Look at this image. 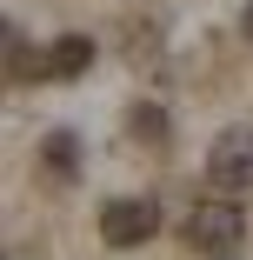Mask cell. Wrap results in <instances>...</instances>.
<instances>
[{"label":"cell","instance_id":"cell-1","mask_svg":"<svg viewBox=\"0 0 253 260\" xmlns=\"http://www.w3.org/2000/svg\"><path fill=\"white\" fill-rule=\"evenodd\" d=\"M240 240H246L240 193H213V200H200L193 214H187V247H200V253H233Z\"/></svg>","mask_w":253,"mask_h":260},{"label":"cell","instance_id":"cell-2","mask_svg":"<svg viewBox=\"0 0 253 260\" xmlns=\"http://www.w3.org/2000/svg\"><path fill=\"white\" fill-rule=\"evenodd\" d=\"M207 180H213V193H246L253 187V127H227L207 147Z\"/></svg>","mask_w":253,"mask_h":260},{"label":"cell","instance_id":"cell-3","mask_svg":"<svg viewBox=\"0 0 253 260\" xmlns=\"http://www.w3.org/2000/svg\"><path fill=\"white\" fill-rule=\"evenodd\" d=\"M160 234V207L154 200H107L100 207V240L107 247H140Z\"/></svg>","mask_w":253,"mask_h":260},{"label":"cell","instance_id":"cell-4","mask_svg":"<svg viewBox=\"0 0 253 260\" xmlns=\"http://www.w3.org/2000/svg\"><path fill=\"white\" fill-rule=\"evenodd\" d=\"M87 67H93V40L87 34H60L54 54H47V80H80Z\"/></svg>","mask_w":253,"mask_h":260},{"label":"cell","instance_id":"cell-5","mask_svg":"<svg viewBox=\"0 0 253 260\" xmlns=\"http://www.w3.org/2000/svg\"><path fill=\"white\" fill-rule=\"evenodd\" d=\"M40 160H47V174H54V180H74L80 174V140L60 127V134H47L40 140Z\"/></svg>","mask_w":253,"mask_h":260},{"label":"cell","instance_id":"cell-6","mask_svg":"<svg viewBox=\"0 0 253 260\" xmlns=\"http://www.w3.org/2000/svg\"><path fill=\"white\" fill-rule=\"evenodd\" d=\"M127 134H133V140H154V147H160V140H167V114L154 107V100H140V107H127Z\"/></svg>","mask_w":253,"mask_h":260},{"label":"cell","instance_id":"cell-7","mask_svg":"<svg viewBox=\"0 0 253 260\" xmlns=\"http://www.w3.org/2000/svg\"><path fill=\"white\" fill-rule=\"evenodd\" d=\"M240 34H246V40H253V0H246V14H240Z\"/></svg>","mask_w":253,"mask_h":260}]
</instances>
